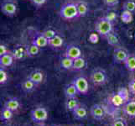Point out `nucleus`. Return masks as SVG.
Returning <instances> with one entry per match:
<instances>
[{"mask_svg": "<svg viewBox=\"0 0 135 126\" xmlns=\"http://www.w3.org/2000/svg\"><path fill=\"white\" fill-rule=\"evenodd\" d=\"M129 89L128 87H120L119 89L108 96V102L114 108H122L130 99Z\"/></svg>", "mask_w": 135, "mask_h": 126, "instance_id": "1", "label": "nucleus"}, {"mask_svg": "<svg viewBox=\"0 0 135 126\" xmlns=\"http://www.w3.org/2000/svg\"><path fill=\"white\" fill-rule=\"evenodd\" d=\"M60 16L65 20H72L78 18V11L76 3H66L60 9Z\"/></svg>", "mask_w": 135, "mask_h": 126, "instance_id": "2", "label": "nucleus"}, {"mask_svg": "<svg viewBox=\"0 0 135 126\" xmlns=\"http://www.w3.org/2000/svg\"><path fill=\"white\" fill-rule=\"evenodd\" d=\"M90 81L95 86H103L108 82V77L104 69L97 67L91 72Z\"/></svg>", "mask_w": 135, "mask_h": 126, "instance_id": "3", "label": "nucleus"}, {"mask_svg": "<svg viewBox=\"0 0 135 126\" xmlns=\"http://www.w3.org/2000/svg\"><path fill=\"white\" fill-rule=\"evenodd\" d=\"M96 32L102 37H105L113 31V25L102 16L98 18L95 24Z\"/></svg>", "mask_w": 135, "mask_h": 126, "instance_id": "4", "label": "nucleus"}, {"mask_svg": "<svg viewBox=\"0 0 135 126\" xmlns=\"http://www.w3.org/2000/svg\"><path fill=\"white\" fill-rule=\"evenodd\" d=\"M48 111L42 106L35 107L30 112V118L34 123L42 124L48 119Z\"/></svg>", "mask_w": 135, "mask_h": 126, "instance_id": "5", "label": "nucleus"}, {"mask_svg": "<svg viewBox=\"0 0 135 126\" xmlns=\"http://www.w3.org/2000/svg\"><path fill=\"white\" fill-rule=\"evenodd\" d=\"M18 11L16 0H3L1 3V12L8 17H13Z\"/></svg>", "mask_w": 135, "mask_h": 126, "instance_id": "6", "label": "nucleus"}, {"mask_svg": "<svg viewBox=\"0 0 135 126\" xmlns=\"http://www.w3.org/2000/svg\"><path fill=\"white\" fill-rule=\"evenodd\" d=\"M106 109L103 105L100 104H93L90 108V115L95 120L101 121L106 116Z\"/></svg>", "mask_w": 135, "mask_h": 126, "instance_id": "7", "label": "nucleus"}, {"mask_svg": "<svg viewBox=\"0 0 135 126\" xmlns=\"http://www.w3.org/2000/svg\"><path fill=\"white\" fill-rule=\"evenodd\" d=\"M130 54L128 53V51L127 50V49H125L123 46H118V47H115L113 53V60L116 63H123L126 62V60L128 59V55Z\"/></svg>", "mask_w": 135, "mask_h": 126, "instance_id": "8", "label": "nucleus"}, {"mask_svg": "<svg viewBox=\"0 0 135 126\" xmlns=\"http://www.w3.org/2000/svg\"><path fill=\"white\" fill-rule=\"evenodd\" d=\"M76 85L77 90L79 92V94L86 95L89 91V82L85 77H77L72 82Z\"/></svg>", "mask_w": 135, "mask_h": 126, "instance_id": "9", "label": "nucleus"}, {"mask_svg": "<svg viewBox=\"0 0 135 126\" xmlns=\"http://www.w3.org/2000/svg\"><path fill=\"white\" fill-rule=\"evenodd\" d=\"M27 77L30 79L31 81H33L35 83H36L37 85H40V84L44 82L45 79V74L42 70L35 69L29 73V75H28Z\"/></svg>", "mask_w": 135, "mask_h": 126, "instance_id": "10", "label": "nucleus"}, {"mask_svg": "<svg viewBox=\"0 0 135 126\" xmlns=\"http://www.w3.org/2000/svg\"><path fill=\"white\" fill-rule=\"evenodd\" d=\"M11 53L16 60H20L27 57V46L18 44L15 46Z\"/></svg>", "mask_w": 135, "mask_h": 126, "instance_id": "11", "label": "nucleus"}, {"mask_svg": "<svg viewBox=\"0 0 135 126\" xmlns=\"http://www.w3.org/2000/svg\"><path fill=\"white\" fill-rule=\"evenodd\" d=\"M122 109L127 117L130 119L135 118V99H129L122 107Z\"/></svg>", "mask_w": 135, "mask_h": 126, "instance_id": "12", "label": "nucleus"}, {"mask_svg": "<svg viewBox=\"0 0 135 126\" xmlns=\"http://www.w3.org/2000/svg\"><path fill=\"white\" fill-rule=\"evenodd\" d=\"M65 55L69 58L75 60L78 57H82V52H81V50L76 45H71L66 49Z\"/></svg>", "mask_w": 135, "mask_h": 126, "instance_id": "13", "label": "nucleus"}, {"mask_svg": "<svg viewBox=\"0 0 135 126\" xmlns=\"http://www.w3.org/2000/svg\"><path fill=\"white\" fill-rule=\"evenodd\" d=\"M73 118L78 119V120H82L85 119L88 116V109L86 106L83 104H81L77 108L72 112Z\"/></svg>", "mask_w": 135, "mask_h": 126, "instance_id": "14", "label": "nucleus"}, {"mask_svg": "<svg viewBox=\"0 0 135 126\" xmlns=\"http://www.w3.org/2000/svg\"><path fill=\"white\" fill-rule=\"evenodd\" d=\"M15 60V59L11 52H9L6 55H1V57H0V67L3 69L8 68L9 67L12 66Z\"/></svg>", "mask_w": 135, "mask_h": 126, "instance_id": "15", "label": "nucleus"}, {"mask_svg": "<svg viewBox=\"0 0 135 126\" xmlns=\"http://www.w3.org/2000/svg\"><path fill=\"white\" fill-rule=\"evenodd\" d=\"M3 107L12 110L13 112H15L20 109V108L21 107V104L20 99H18L17 97H10V99L5 101Z\"/></svg>", "mask_w": 135, "mask_h": 126, "instance_id": "16", "label": "nucleus"}, {"mask_svg": "<svg viewBox=\"0 0 135 126\" xmlns=\"http://www.w3.org/2000/svg\"><path fill=\"white\" fill-rule=\"evenodd\" d=\"M64 93L66 99H70V97H76V96L79 94V92L75 84L73 82H71L65 87Z\"/></svg>", "mask_w": 135, "mask_h": 126, "instance_id": "17", "label": "nucleus"}, {"mask_svg": "<svg viewBox=\"0 0 135 126\" xmlns=\"http://www.w3.org/2000/svg\"><path fill=\"white\" fill-rule=\"evenodd\" d=\"M37 84L35 83L33 81H31L30 79L29 78H25L24 81H23L21 82V88H22V90L25 92H34L35 89H36V87H37Z\"/></svg>", "mask_w": 135, "mask_h": 126, "instance_id": "18", "label": "nucleus"}, {"mask_svg": "<svg viewBox=\"0 0 135 126\" xmlns=\"http://www.w3.org/2000/svg\"><path fill=\"white\" fill-rule=\"evenodd\" d=\"M76 5L77 8L79 17H85L88 13V12H89L88 4L86 2L82 1V0H78V1H76Z\"/></svg>", "mask_w": 135, "mask_h": 126, "instance_id": "19", "label": "nucleus"}, {"mask_svg": "<svg viewBox=\"0 0 135 126\" xmlns=\"http://www.w3.org/2000/svg\"><path fill=\"white\" fill-rule=\"evenodd\" d=\"M80 104L81 102L77 97H70V99H66V101L65 102V107L67 111L72 113Z\"/></svg>", "mask_w": 135, "mask_h": 126, "instance_id": "20", "label": "nucleus"}, {"mask_svg": "<svg viewBox=\"0 0 135 126\" xmlns=\"http://www.w3.org/2000/svg\"><path fill=\"white\" fill-rule=\"evenodd\" d=\"M64 44V39L62 38L61 35H56L54 36L52 39L49 40V46L52 49H60L62 47Z\"/></svg>", "mask_w": 135, "mask_h": 126, "instance_id": "21", "label": "nucleus"}, {"mask_svg": "<svg viewBox=\"0 0 135 126\" xmlns=\"http://www.w3.org/2000/svg\"><path fill=\"white\" fill-rule=\"evenodd\" d=\"M105 39L107 40L108 44L110 45L111 46H113V47H118V46H120V40L118 36L113 31L107 35L105 37Z\"/></svg>", "mask_w": 135, "mask_h": 126, "instance_id": "22", "label": "nucleus"}, {"mask_svg": "<svg viewBox=\"0 0 135 126\" xmlns=\"http://www.w3.org/2000/svg\"><path fill=\"white\" fill-rule=\"evenodd\" d=\"M32 43H34L37 46H39L40 48H43V47H45V46L49 45V40L46 39L45 37L40 33L35 37L33 41H32Z\"/></svg>", "mask_w": 135, "mask_h": 126, "instance_id": "23", "label": "nucleus"}, {"mask_svg": "<svg viewBox=\"0 0 135 126\" xmlns=\"http://www.w3.org/2000/svg\"><path fill=\"white\" fill-rule=\"evenodd\" d=\"M40 49L39 46H37L34 43H31V45H27V57H35L38 55L40 52Z\"/></svg>", "mask_w": 135, "mask_h": 126, "instance_id": "24", "label": "nucleus"}, {"mask_svg": "<svg viewBox=\"0 0 135 126\" xmlns=\"http://www.w3.org/2000/svg\"><path fill=\"white\" fill-rule=\"evenodd\" d=\"M60 67L64 70H72L73 67V59L69 58L66 55L60 59Z\"/></svg>", "mask_w": 135, "mask_h": 126, "instance_id": "25", "label": "nucleus"}, {"mask_svg": "<svg viewBox=\"0 0 135 126\" xmlns=\"http://www.w3.org/2000/svg\"><path fill=\"white\" fill-rule=\"evenodd\" d=\"M85 67H86V60L82 57L73 60L72 70H74V71H80V70H82Z\"/></svg>", "mask_w": 135, "mask_h": 126, "instance_id": "26", "label": "nucleus"}, {"mask_svg": "<svg viewBox=\"0 0 135 126\" xmlns=\"http://www.w3.org/2000/svg\"><path fill=\"white\" fill-rule=\"evenodd\" d=\"M124 66L129 72H135V55L130 54L126 62H124Z\"/></svg>", "mask_w": 135, "mask_h": 126, "instance_id": "27", "label": "nucleus"}, {"mask_svg": "<svg viewBox=\"0 0 135 126\" xmlns=\"http://www.w3.org/2000/svg\"><path fill=\"white\" fill-rule=\"evenodd\" d=\"M13 113H15V112H13L12 110L5 108V107H3L1 110V114H0V119L2 121H4V122H5V121L10 120L13 118Z\"/></svg>", "mask_w": 135, "mask_h": 126, "instance_id": "28", "label": "nucleus"}, {"mask_svg": "<svg viewBox=\"0 0 135 126\" xmlns=\"http://www.w3.org/2000/svg\"><path fill=\"white\" fill-rule=\"evenodd\" d=\"M123 10H127L133 15L135 13V0H125L123 4Z\"/></svg>", "mask_w": 135, "mask_h": 126, "instance_id": "29", "label": "nucleus"}, {"mask_svg": "<svg viewBox=\"0 0 135 126\" xmlns=\"http://www.w3.org/2000/svg\"><path fill=\"white\" fill-rule=\"evenodd\" d=\"M107 20H108L110 23H112L113 25L117 23L118 18V13L114 12V11H108L106 13V15L103 16Z\"/></svg>", "mask_w": 135, "mask_h": 126, "instance_id": "30", "label": "nucleus"}, {"mask_svg": "<svg viewBox=\"0 0 135 126\" xmlns=\"http://www.w3.org/2000/svg\"><path fill=\"white\" fill-rule=\"evenodd\" d=\"M133 15L132 13H130L127 10H123L120 15L121 20L123 23H125V24H129V23H131L133 21Z\"/></svg>", "mask_w": 135, "mask_h": 126, "instance_id": "31", "label": "nucleus"}, {"mask_svg": "<svg viewBox=\"0 0 135 126\" xmlns=\"http://www.w3.org/2000/svg\"><path fill=\"white\" fill-rule=\"evenodd\" d=\"M41 34H42L47 40L52 39L54 36H55V35H57L56 31H55L52 27H47V28H45V29L42 32H41Z\"/></svg>", "mask_w": 135, "mask_h": 126, "instance_id": "32", "label": "nucleus"}, {"mask_svg": "<svg viewBox=\"0 0 135 126\" xmlns=\"http://www.w3.org/2000/svg\"><path fill=\"white\" fill-rule=\"evenodd\" d=\"M8 80V75L5 69L0 67V84L3 85Z\"/></svg>", "mask_w": 135, "mask_h": 126, "instance_id": "33", "label": "nucleus"}, {"mask_svg": "<svg viewBox=\"0 0 135 126\" xmlns=\"http://www.w3.org/2000/svg\"><path fill=\"white\" fill-rule=\"evenodd\" d=\"M111 126H128L126 120L123 118H116L113 122H112Z\"/></svg>", "mask_w": 135, "mask_h": 126, "instance_id": "34", "label": "nucleus"}, {"mask_svg": "<svg viewBox=\"0 0 135 126\" xmlns=\"http://www.w3.org/2000/svg\"><path fill=\"white\" fill-rule=\"evenodd\" d=\"M102 1H103L105 5H107L108 7H110V8L118 6L120 3V0H102Z\"/></svg>", "mask_w": 135, "mask_h": 126, "instance_id": "35", "label": "nucleus"}, {"mask_svg": "<svg viewBox=\"0 0 135 126\" xmlns=\"http://www.w3.org/2000/svg\"><path fill=\"white\" fill-rule=\"evenodd\" d=\"M88 40L91 42V43H93V44H96L98 42L99 40V35L95 32H93V33H91L89 37H88Z\"/></svg>", "mask_w": 135, "mask_h": 126, "instance_id": "36", "label": "nucleus"}, {"mask_svg": "<svg viewBox=\"0 0 135 126\" xmlns=\"http://www.w3.org/2000/svg\"><path fill=\"white\" fill-rule=\"evenodd\" d=\"M30 1L33 3V5H35L36 8H40L46 3L47 0H30Z\"/></svg>", "mask_w": 135, "mask_h": 126, "instance_id": "37", "label": "nucleus"}, {"mask_svg": "<svg viewBox=\"0 0 135 126\" xmlns=\"http://www.w3.org/2000/svg\"><path fill=\"white\" fill-rule=\"evenodd\" d=\"M9 52H10V51L8 50V46L6 45H4L3 43L0 44V57H1V55H6Z\"/></svg>", "mask_w": 135, "mask_h": 126, "instance_id": "38", "label": "nucleus"}, {"mask_svg": "<svg viewBox=\"0 0 135 126\" xmlns=\"http://www.w3.org/2000/svg\"><path fill=\"white\" fill-rule=\"evenodd\" d=\"M128 88L129 89L130 92L133 93V94H135V79H133V80L129 82Z\"/></svg>", "mask_w": 135, "mask_h": 126, "instance_id": "39", "label": "nucleus"}, {"mask_svg": "<svg viewBox=\"0 0 135 126\" xmlns=\"http://www.w3.org/2000/svg\"><path fill=\"white\" fill-rule=\"evenodd\" d=\"M37 126H45V125L42 124H39V125H37Z\"/></svg>", "mask_w": 135, "mask_h": 126, "instance_id": "40", "label": "nucleus"}, {"mask_svg": "<svg viewBox=\"0 0 135 126\" xmlns=\"http://www.w3.org/2000/svg\"><path fill=\"white\" fill-rule=\"evenodd\" d=\"M73 126H82V125H81V124H78V125H73Z\"/></svg>", "mask_w": 135, "mask_h": 126, "instance_id": "41", "label": "nucleus"}, {"mask_svg": "<svg viewBox=\"0 0 135 126\" xmlns=\"http://www.w3.org/2000/svg\"><path fill=\"white\" fill-rule=\"evenodd\" d=\"M50 126H55V125H50Z\"/></svg>", "mask_w": 135, "mask_h": 126, "instance_id": "42", "label": "nucleus"}]
</instances>
